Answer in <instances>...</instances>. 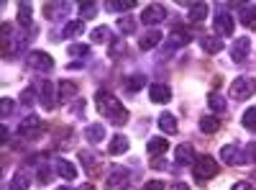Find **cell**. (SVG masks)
<instances>
[{
  "instance_id": "obj_1",
  "label": "cell",
  "mask_w": 256,
  "mask_h": 190,
  "mask_svg": "<svg viewBox=\"0 0 256 190\" xmlns=\"http://www.w3.org/2000/svg\"><path fill=\"white\" fill-rule=\"evenodd\" d=\"M95 105H98V111L105 118H110L116 126H123L128 121V111L120 105V100L113 93H108V90H98L95 93Z\"/></svg>"
},
{
  "instance_id": "obj_2",
  "label": "cell",
  "mask_w": 256,
  "mask_h": 190,
  "mask_svg": "<svg viewBox=\"0 0 256 190\" xmlns=\"http://www.w3.org/2000/svg\"><path fill=\"white\" fill-rule=\"evenodd\" d=\"M256 93V80L254 77H236L230 85V98L233 100H248L251 95Z\"/></svg>"
},
{
  "instance_id": "obj_3",
  "label": "cell",
  "mask_w": 256,
  "mask_h": 190,
  "mask_svg": "<svg viewBox=\"0 0 256 190\" xmlns=\"http://www.w3.org/2000/svg\"><path fill=\"white\" fill-rule=\"evenodd\" d=\"M18 134L24 139H28V141H36V139L44 136V123L38 121V116H26L18 126Z\"/></svg>"
},
{
  "instance_id": "obj_4",
  "label": "cell",
  "mask_w": 256,
  "mask_h": 190,
  "mask_svg": "<svg viewBox=\"0 0 256 190\" xmlns=\"http://www.w3.org/2000/svg\"><path fill=\"white\" fill-rule=\"evenodd\" d=\"M192 167H195V170H192V175H195L198 180H210V177L218 175V164H216V159H212L210 154L198 157Z\"/></svg>"
},
{
  "instance_id": "obj_5",
  "label": "cell",
  "mask_w": 256,
  "mask_h": 190,
  "mask_svg": "<svg viewBox=\"0 0 256 190\" xmlns=\"http://www.w3.org/2000/svg\"><path fill=\"white\" fill-rule=\"evenodd\" d=\"M128 182H131V172H128L126 167H120V164L110 167L108 177H105V187L108 190H126Z\"/></svg>"
},
{
  "instance_id": "obj_6",
  "label": "cell",
  "mask_w": 256,
  "mask_h": 190,
  "mask_svg": "<svg viewBox=\"0 0 256 190\" xmlns=\"http://www.w3.org/2000/svg\"><path fill=\"white\" fill-rule=\"evenodd\" d=\"M26 62H28V67H31V70H36V72H49V70H54V59H52V54L41 52V49L28 52Z\"/></svg>"
},
{
  "instance_id": "obj_7",
  "label": "cell",
  "mask_w": 256,
  "mask_h": 190,
  "mask_svg": "<svg viewBox=\"0 0 256 190\" xmlns=\"http://www.w3.org/2000/svg\"><path fill=\"white\" fill-rule=\"evenodd\" d=\"M36 90H38V98H41V103H44V108L46 111H52L54 105L59 103V95H56V88L52 85L49 80H41L38 85H36Z\"/></svg>"
},
{
  "instance_id": "obj_8",
  "label": "cell",
  "mask_w": 256,
  "mask_h": 190,
  "mask_svg": "<svg viewBox=\"0 0 256 190\" xmlns=\"http://www.w3.org/2000/svg\"><path fill=\"white\" fill-rule=\"evenodd\" d=\"M220 159H223L226 164H230V167H236V164H244V162H248V159H246V152H241L236 144H226L223 149H220Z\"/></svg>"
},
{
  "instance_id": "obj_9",
  "label": "cell",
  "mask_w": 256,
  "mask_h": 190,
  "mask_svg": "<svg viewBox=\"0 0 256 190\" xmlns=\"http://www.w3.org/2000/svg\"><path fill=\"white\" fill-rule=\"evenodd\" d=\"M166 18V11H164V6H148L144 13H141V21H144V26H156V24H162V21Z\"/></svg>"
},
{
  "instance_id": "obj_10",
  "label": "cell",
  "mask_w": 256,
  "mask_h": 190,
  "mask_svg": "<svg viewBox=\"0 0 256 190\" xmlns=\"http://www.w3.org/2000/svg\"><path fill=\"white\" fill-rule=\"evenodd\" d=\"M195 146L192 144H180V146H174V162L180 164V167H187V164H195Z\"/></svg>"
},
{
  "instance_id": "obj_11",
  "label": "cell",
  "mask_w": 256,
  "mask_h": 190,
  "mask_svg": "<svg viewBox=\"0 0 256 190\" xmlns=\"http://www.w3.org/2000/svg\"><path fill=\"white\" fill-rule=\"evenodd\" d=\"M251 52V39L248 36H238L236 41H233V47H230V57L233 62H244Z\"/></svg>"
},
{
  "instance_id": "obj_12",
  "label": "cell",
  "mask_w": 256,
  "mask_h": 190,
  "mask_svg": "<svg viewBox=\"0 0 256 190\" xmlns=\"http://www.w3.org/2000/svg\"><path fill=\"white\" fill-rule=\"evenodd\" d=\"M148 98H152V103H169L172 100V88L164 85V82H154L148 88Z\"/></svg>"
},
{
  "instance_id": "obj_13",
  "label": "cell",
  "mask_w": 256,
  "mask_h": 190,
  "mask_svg": "<svg viewBox=\"0 0 256 190\" xmlns=\"http://www.w3.org/2000/svg\"><path fill=\"white\" fill-rule=\"evenodd\" d=\"M159 41H162V31H159V29H152V31H146V34L138 39V47H141L144 52H152V49L159 47Z\"/></svg>"
},
{
  "instance_id": "obj_14",
  "label": "cell",
  "mask_w": 256,
  "mask_h": 190,
  "mask_svg": "<svg viewBox=\"0 0 256 190\" xmlns=\"http://www.w3.org/2000/svg\"><path fill=\"white\" fill-rule=\"evenodd\" d=\"M54 167H56V175L64 177V180H74V177H77V167H74L72 162H67V159L56 157V159H54Z\"/></svg>"
},
{
  "instance_id": "obj_15",
  "label": "cell",
  "mask_w": 256,
  "mask_h": 190,
  "mask_svg": "<svg viewBox=\"0 0 256 190\" xmlns=\"http://www.w3.org/2000/svg\"><path fill=\"white\" fill-rule=\"evenodd\" d=\"M10 190H31V172L16 170V175L10 177Z\"/></svg>"
},
{
  "instance_id": "obj_16",
  "label": "cell",
  "mask_w": 256,
  "mask_h": 190,
  "mask_svg": "<svg viewBox=\"0 0 256 190\" xmlns=\"http://www.w3.org/2000/svg\"><path fill=\"white\" fill-rule=\"evenodd\" d=\"M216 31L220 36H233V18L228 13H216Z\"/></svg>"
},
{
  "instance_id": "obj_17",
  "label": "cell",
  "mask_w": 256,
  "mask_h": 190,
  "mask_svg": "<svg viewBox=\"0 0 256 190\" xmlns=\"http://www.w3.org/2000/svg\"><path fill=\"white\" fill-rule=\"evenodd\" d=\"M74 95H77V85H74V82L72 80H62L59 82V103L67 105V103H72Z\"/></svg>"
},
{
  "instance_id": "obj_18",
  "label": "cell",
  "mask_w": 256,
  "mask_h": 190,
  "mask_svg": "<svg viewBox=\"0 0 256 190\" xmlns=\"http://www.w3.org/2000/svg\"><path fill=\"white\" fill-rule=\"evenodd\" d=\"M177 126H180V121H177L174 113H162V116H159V129H162L164 134H177V131H180Z\"/></svg>"
},
{
  "instance_id": "obj_19",
  "label": "cell",
  "mask_w": 256,
  "mask_h": 190,
  "mask_svg": "<svg viewBox=\"0 0 256 190\" xmlns=\"http://www.w3.org/2000/svg\"><path fill=\"white\" fill-rule=\"evenodd\" d=\"M67 13H70V3H49L44 8V16L52 18V21H59V18H64Z\"/></svg>"
},
{
  "instance_id": "obj_20",
  "label": "cell",
  "mask_w": 256,
  "mask_h": 190,
  "mask_svg": "<svg viewBox=\"0 0 256 190\" xmlns=\"http://www.w3.org/2000/svg\"><path fill=\"white\" fill-rule=\"evenodd\" d=\"M84 139H88L90 144H100L105 139V126L102 123H90L88 129H84Z\"/></svg>"
},
{
  "instance_id": "obj_21",
  "label": "cell",
  "mask_w": 256,
  "mask_h": 190,
  "mask_svg": "<svg viewBox=\"0 0 256 190\" xmlns=\"http://www.w3.org/2000/svg\"><path fill=\"white\" fill-rule=\"evenodd\" d=\"M80 159H82V164H84V167H88V172H90V175H95V172H98L95 167H100V157H98L95 152L90 154V149H82V152H80Z\"/></svg>"
},
{
  "instance_id": "obj_22",
  "label": "cell",
  "mask_w": 256,
  "mask_h": 190,
  "mask_svg": "<svg viewBox=\"0 0 256 190\" xmlns=\"http://www.w3.org/2000/svg\"><path fill=\"white\" fill-rule=\"evenodd\" d=\"M108 152H110V154H126V152H128V139H126L123 134H116V136L110 139V144H108Z\"/></svg>"
},
{
  "instance_id": "obj_23",
  "label": "cell",
  "mask_w": 256,
  "mask_h": 190,
  "mask_svg": "<svg viewBox=\"0 0 256 190\" xmlns=\"http://www.w3.org/2000/svg\"><path fill=\"white\" fill-rule=\"evenodd\" d=\"M136 3L134 0H108V3H105V11L108 13H126V11H131Z\"/></svg>"
},
{
  "instance_id": "obj_24",
  "label": "cell",
  "mask_w": 256,
  "mask_h": 190,
  "mask_svg": "<svg viewBox=\"0 0 256 190\" xmlns=\"http://www.w3.org/2000/svg\"><path fill=\"white\" fill-rule=\"evenodd\" d=\"M238 18H241V24L246 29H256V6H244Z\"/></svg>"
},
{
  "instance_id": "obj_25",
  "label": "cell",
  "mask_w": 256,
  "mask_h": 190,
  "mask_svg": "<svg viewBox=\"0 0 256 190\" xmlns=\"http://www.w3.org/2000/svg\"><path fill=\"white\" fill-rule=\"evenodd\" d=\"M200 131L202 134H218L220 131V121L216 116H202L200 118Z\"/></svg>"
},
{
  "instance_id": "obj_26",
  "label": "cell",
  "mask_w": 256,
  "mask_h": 190,
  "mask_svg": "<svg viewBox=\"0 0 256 190\" xmlns=\"http://www.w3.org/2000/svg\"><path fill=\"white\" fill-rule=\"evenodd\" d=\"M31 18H34L31 3H18V24L24 26V29H28L31 26Z\"/></svg>"
},
{
  "instance_id": "obj_27",
  "label": "cell",
  "mask_w": 256,
  "mask_h": 190,
  "mask_svg": "<svg viewBox=\"0 0 256 190\" xmlns=\"http://www.w3.org/2000/svg\"><path fill=\"white\" fill-rule=\"evenodd\" d=\"M148 154L152 157H162L166 149H169V144H166V139H162V136H156V139H148Z\"/></svg>"
},
{
  "instance_id": "obj_28",
  "label": "cell",
  "mask_w": 256,
  "mask_h": 190,
  "mask_svg": "<svg viewBox=\"0 0 256 190\" xmlns=\"http://www.w3.org/2000/svg\"><path fill=\"white\" fill-rule=\"evenodd\" d=\"M208 105H210L212 113H223V111H226V98H223L218 90H212V93L208 95Z\"/></svg>"
},
{
  "instance_id": "obj_29",
  "label": "cell",
  "mask_w": 256,
  "mask_h": 190,
  "mask_svg": "<svg viewBox=\"0 0 256 190\" xmlns=\"http://www.w3.org/2000/svg\"><path fill=\"white\" fill-rule=\"evenodd\" d=\"M205 16H208V3H192V8H190V21L192 24L205 21Z\"/></svg>"
},
{
  "instance_id": "obj_30",
  "label": "cell",
  "mask_w": 256,
  "mask_h": 190,
  "mask_svg": "<svg viewBox=\"0 0 256 190\" xmlns=\"http://www.w3.org/2000/svg\"><path fill=\"white\" fill-rule=\"evenodd\" d=\"M82 31H84L82 21H67V24H64V31H62V36H67V39H74V36H80Z\"/></svg>"
},
{
  "instance_id": "obj_31",
  "label": "cell",
  "mask_w": 256,
  "mask_h": 190,
  "mask_svg": "<svg viewBox=\"0 0 256 190\" xmlns=\"http://www.w3.org/2000/svg\"><path fill=\"white\" fill-rule=\"evenodd\" d=\"M202 49H205L208 54H220L223 41H220V39H212V36H205V39H202Z\"/></svg>"
},
{
  "instance_id": "obj_32",
  "label": "cell",
  "mask_w": 256,
  "mask_h": 190,
  "mask_svg": "<svg viewBox=\"0 0 256 190\" xmlns=\"http://www.w3.org/2000/svg\"><path fill=\"white\" fill-rule=\"evenodd\" d=\"M90 39L95 41V44H100V41H108V39H113V31H110L108 26H98V29H92Z\"/></svg>"
},
{
  "instance_id": "obj_33",
  "label": "cell",
  "mask_w": 256,
  "mask_h": 190,
  "mask_svg": "<svg viewBox=\"0 0 256 190\" xmlns=\"http://www.w3.org/2000/svg\"><path fill=\"white\" fill-rule=\"evenodd\" d=\"M95 16H98L95 3H80V21H92Z\"/></svg>"
},
{
  "instance_id": "obj_34",
  "label": "cell",
  "mask_w": 256,
  "mask_h": 190,
  "mask_svg": "<svg viewBox=\"0 0 256 190\" xmlns=\"http://www.w3.org/2000/svg\"><path fill=\"white\" fill-rule=\"evenodd\" d=\"M144 85H146V77H144V75H136V77H128V80H126V90H128V93H138Z\"/></svg>"
},
{
  "instance_id": "obj_35",
  "label": "cell",
  "mask_w": 256,
  "mask_h": 190,
  "mask_svg": "<svg viewBox=\"0 0 256 190\" xmlns=\"http://www.w3.org/2000/svg\"><path fill=\"white\" fill-rule=\"evenodd\" d=\"M118 29H120V34H134V31H136V18L123 16V18L118 21Z\"/></svg>"
},
{
  "instance_id": "obj_36",
  "label": "cell",
  "mask_w": 256,
  "mask_h": 190,
  "mask_svg": "<svg viewBox=\"0 0 256 190\" xmlns=\"http://www.w3.org/2000/svg\"><path fill=\"white\" fill-rule=\"evenodd\" d=\"M244 129L256 131V108H248V111L244 113Z\"/></svg>"
},
{
  "instance_id": "obj_37",
  "label": "cell",
  "mask_w": 256,
  "mask_h": 190,
  "mask_svg": "<svg viewBox=\"0 0 256 190\" xmlns=\"http://www.w3.org/2000/svg\"><path fill=\"white\" fill-rule=\"evenodd\" d=\"M13 111H16V100H10V98L0 100V116H3V118H8Z\"/></svg>"
},
{
  "instance_id": "obj_38",
  "label": "cell",
  "mask_w": 256,
  "mask_h": 190,
  "mask_svg": "<svg viewBox=\"0 0 256 190\" xmlns=\"http://www.w3.org/2000/svg\"><path fill=\"white\" fill-rule=\"evenodd\" d=\"M67 52H70V57H88L90 54V49L84 47V44H72Z\"/></svg>"
},
{
  "instance_id": "obj_39",
  "label": "cell",
  "mask_w": 256,
  "mask_h": 190,
  "mask_svg": "<svg viewBox=\"0 0 256 190\" xmlns=\"http://www.w3.org/2000/svg\"><path fill=\"white\" fill-rule=\"evenodd\" d=\"M123 52H126L123 41H113V39H110V57H118V54H123Z\"/></svg>"
},
{
  "instance_id": "obj_40",
  "label": "cell",
  "mask_w": 256,
  "mask_h": 190,
  "mask_svg": "<svg viewBox=\"0 0 256 190\" xmlns=\"http://www.w3.org/2000/svg\"><path fill=\"white\" fill-rule=\"evenodd\" d=\"M34 100H36V95H34L31 90H24V93H20V103H24V105H34Z\"/></svg>"
},
{
  "instance_id": "obj_41",
  "label": "cell",
  "mask_w": 256,
  "mask_h": 190,
  "mask_svg": "<svg viewBox=\"0 0 256 190\" xmlns=\"http://www.w3.org/2000/svg\"><path fill=\"white\" fill-rule=\"evenodd\" d=\"M166 185L162 182V180H148L146 185H144V190H164Z\"/></svg>"
},
{
  "instance_id": "obj_42",
  "label": "cell",
  "mask_w": 256,
  "mask_h": 190,
  "mask_svg": "<svg viewBox=\"0 0 256 190\" xmlns=\"http://www.w3.org/2000/svg\"><path fill=\"white\" fill-rule=\"evenodd\" d=\"M246 159H248V162H256V144H254V141L246 146Z\"/></svg>"
},
{
  "instance_id": "obj_43",
  "label": "cell",
  "mask_w": 256,
  "mask_h": 190,
  "mask_svg": "<svg viewBox=\"0 0 256 190\" xmlns=\"http://www.w3.org/2000/svg\"><path fill=\"white\" fill-rule=\"evenodd\" d=\"M230 190H254V185L251 182H246V180H238V182H233V187Z\"/></svg>"
},
{
  "instance_id": "obj_44",
  "label": "cell",
  "mask_w": 256,
  "mask_h": 190,
  "mask_svg": "<svg viewBox=\"0 0 256 190\" xmlns=\"http://www.w3.org/2000/svg\"><path fill=\"white\" fill-rule=\"evenodd\" d=\"M54 172H49V167H41V172H38V180L41 182H49V177H52Z\"/></svg>"
},
{
  "instance_id": "obj_45",
  "label": "cell",
  "mask_w": 256,
  "mask_h": 190,
  "mask_svg": "<svg viewBox=\"0 0 256 190\" xmlns=\"http://www.w3.org/2000/svg\"><path fill=\"white\" fill-rule=\"evenodd\" d=\"M169 190H190L187 182H174V185H169Z\"/></svg>"
},
{
  "instance_id": "obj_46",
  "label": "cell",
  "mask_w": 256,
  "mask_h": 190,
  "mask_svg": "<svg viewBox=\"0 0 256 190\" xmlns=\"http://www.w3.org/2000/svg\"><path fill=\"white\" fill-rule=\"evenodd\" d=\"M0 136H3V141H8V126H0Z\"/></svg>"
},
{
  "instance_id": "obj_47",
  "label": "cell",
  "mask_w": 256,
  "mask_h": 190,
  "mask_svg": "<svg viewBox=\"0 0 256 190\" xmlns=\"http://www.w3.org/2000/svg\"><path fill=\"white\" fill-rule=\"evenodd\" d=\"M80 190H92V185H90V182H84V185H82Z\"/></svg>"
},
{
  "instance_id": "obj_48",
  "label": "cell",
  "mask_w": 256,
  "mask_h": 190,
  "mask_svg": "<svg viewBox=\"0 0 256 190\" xmlns=\"http://www.w3.org/2000/svg\"><path fill=\"white\" fill-rule=\"evenodd\" d=\"M56 190H72V187H56Z\"/></svg>"
}]
</instances>
